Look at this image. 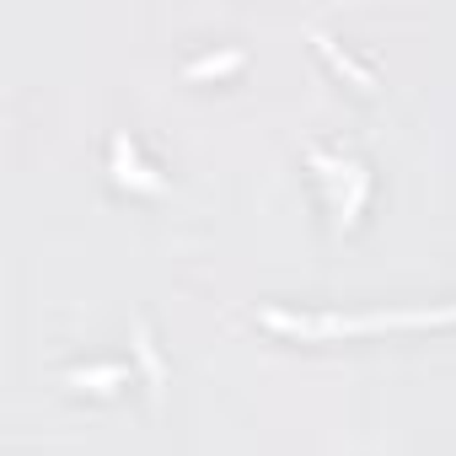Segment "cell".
<instances>
[{
    "label": "cell",
    "instance_id": "5b68a950",
    "mask_svg": "<svg viewBox=\"0 0 456 456\" xmlns=\"http://www.w3.org/2000/svg\"><path fill=\"white\" fill-rule=\"evenodd\" d=\"M312 38H317V49H322V54H328V60H333V65H338L344 76H354V86H365V92L376 86V76H370L365 65H354V60H349V54H344V49H338V44H333L328 33H312Z\"/></svg>",
    "mask_w": 456,
    "mask_h": 456
},
{
    "label": "cell",
    "instance_id": "3957f363",
    "mask_svg": "<svg viewBox=\"0 0 456 456\" xmlns=\"http://www.w3.org/2000/svg\"><path fill=\"white\" fill-rule=\"evenodd\" d=\"M113 177H118L124 188H134V193H161V177L140 161V151H134L124 134L113 140Z\"/></svg>",
    "mask_w": 456,
    "mask_h": 456
},
{
    "label": "cell",
    "instance_id": "8992f818",
    "mask_svg": "<svg viewBox=\"0 0 456 456\" xmlns=\"http://www.w3.org/2000/svg\"><path fill=\"white\" fill-rule=\"evenodd\" d=\"M242 65V49H225V54H204L188 65V76H225V70H237Z\"/></svg>",
    "mask_w": 456,
    "mask_h": 456
},
{
    "label": "cell",
    "instance_id": "6da1fadb",
    "mask_svg": "<svg viewBox=\"0 0 456 456\" xmlns=\"http://www.w3.org/2000/svg\"><path fill=\"white\" fill-rule=\"evenodd\" d=\"M258 322L269 333H285V338H360V333H403V328H451L456 322V306H419V312H280V306H264Z\"/></svg>",
    "mask_w": 456,
    "mask_h": 456
},
{
    "label": "cell",
    "instance_id": "7a4b0ae2",
    "mask_svg": "<svg viewBox=\"0 0 456 456\" xmlns=\"http://www.w3.org/2000/svg\"><path fill=\"white\" fill-rule=\"evenodd\" d=\"M306 161L317 167V177H322V188H328L333 220H338V225H354V215H360V204H365V193H370L365 167L349 161V156H333V151H322V145H312Z\"/></svg>",
    "mask_w": 456,
    "mask_h": 456
},
{
    "label": "cell",
    "instance_id": "277c9868",
    "mask_svg": "<svg viewBox=\"0 0 456 456\" xmlns=\"http://www.w3.org/2000/svg\"><path fill=\"white\" fill-rule=\"evenodd\" d=\"M65 381L81 387V392H113V387L129 381V370H124V365H92V370H70Z\"/></svg>",
    "mask_w": 456,
    "mask_h": 456
},
{
    "label": "cell",
    "instance_id": "52a82bcc",
    "mask_svg": "<svg viewBox=\"0 0 456 456\" xmlns=\"http://www.w3.org/2000/svg\"><path fill=\"white\" fill-rule=\"evenodd\" d=\"M134 349H140V365H145V376H151V387H161V354H156V344H151V328H134Z\"/></svg>",
    "mask_w": 456,
    "mask_h": 456
}]
</instances>
